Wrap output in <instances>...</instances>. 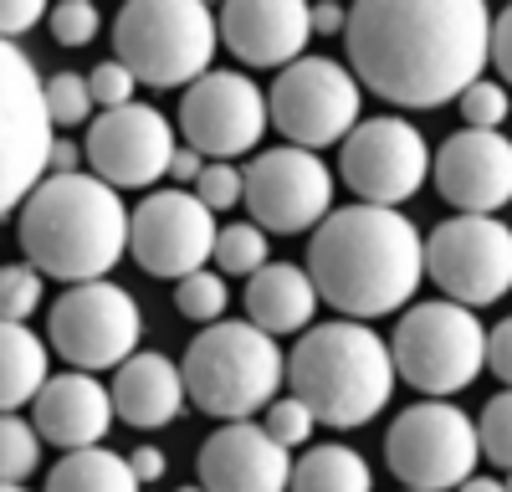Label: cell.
Returning <instances> with one entry per match:
<instances>
[{"instance_id": "obj_38", "label": "cell", "mask_w": 512, "mask_h": 492, "mask_svg": "<svg viewBox=\"0 0 512 492\" xmlns=\"http://www.w3.org/2000/svg\"><path fill=\"white\" fill-rule=\"evenodd\" d=\"M41 21H47V11H41L36 0H0V41H16Z\"/></svg>"}, {"instance_id": "obj_20", "label": "cell", "mask_w": 512, "mask_h": 492, "mask_svg": "<svg viewBox=\"0 0 512 492\" xmlns=\"http://www.w3.org/2000/svg\"><path fill=\"white\" fill-rule=\"evenodd\" d=\"M221 41L251 67H292L313 41V11L303 0H231L221 11Z\"/></svg>"}, {"instance_id": "obj_42", "label": "cell", "mask_w": 512, "mask_h": 492, "mask_svg": "<svg viewBox=\"0 0 512 492\" xmlns=\"http://www.w3.org/2000/svg\"><path fill=\"white\" fill-rule=\"evenodd\" d=\"M333 31H349V11L318 6V11H313V36H333Z\"/></svg>"}, {"instance_id": "obj_36", "label": "cell", "mask_w": 512, "mask_h": 492, "mask_svg": "<svg viewBox=\"0 0 512 492\" xmlns=\"http://www.w3.org/2000/svg\"><path fill=\"white\" fill-rule=\"evenodd\" d=\"M88 93H93V103H103L108 113H113V108H128V103H134V72H128L123 62H98V67L88 72Z\"/></svg>"}, {"instance_id": "obj_35", "label": "cell", "mask_w": 512, "mask_h": 492, "mask_svg": "<svg viewBox=\"0 0 512 492\" xmlns=\"http://www.w3.org/2000/svg\"><path fill=\"white\" fill-rule=\"evenodd\" d=\"M461 118H466V129H477V134H497L502 118H507L502 82H472V88L461 93Z\"/></svg>"}, {"instance_id": "obj_23", "label": "cell", "mask_w": 512, "mask_h": 492, "mask_svg": "<svg viewBox=\"0 0 512 492\" xmlns=\"http://www.w3.org/2000/svg\"><path fill=\"white\" fill-rule=\"evenodd\" d=\"M246 313L262 334H297L318 313V287L303 267L292 262H267L246 287Z\"/></svg>"}, {"instance_id": "obj_4", "label": "cell", "mask_w": 512, "mask_h": 492, "mask_svg": "<svg viewBox=\"0 0 512 492\" xmlns=\"http://www.w3.org/2000/svg\"><path fill=\"white\" fill-rule=\"evenodd\" d=\"M287 380L292 395L313 410L318 426H364L374 421L379 405H390L395 395V359L374 328L344 318V323H323L308 328L297 349L287 354Z\"/></svg>"}, {"instance_id": "obj_22", "label": "cell", "mask_w": 512, "mask_h": 492, "mask_svg": "<svg viewBox=\"0 0 512 492\" xmlns=\"http://www.w3.org/2000/svg\"><path fill=\"white\" fill-rule=\"evenodd\" d=\"M185 375L175 369V359L164 354H134L128 364H118L113 380V416H123L128 426L154 431L169 426L185 410Z\"/></svg>"}, {"instance_id": "obj_31", "label": "cell", "mask_w": 512, "mask_h": 492, "mask_svg": "<svg viewBox=\"0 0 512 492\" xmlns=\"http://www.w3.org/2000/svg\"><path fill=\"white\" fill-rule=\"evenodd\" d=\"M477 436H482V457H492L497 467L512 472V390H502L482 405Z\"/></svg>"}, {"instance_id": "obj_41", "label": "cell", "mask_w": 512, "mask_h": 492, "mask_svg": "<svg viewBox=\"0 0 512 492\" xmlns=\"http://www.w3.org/2000/svg\"><path fill=\"white\" fill-rule=\"evenodd\" d=\"M128 467H134L139 482H159V477H164V451H159V446H134Z\"/></svg>"}, {"instance_id": "obj_30", "label": "cell", "mask_w": 512, "mask_h": 492, "mask_svg": "<svg viewBox=\"0 0 512 492\" xmlns=\"http://www.w3.org/2000/svg\"><path fill=\"white\" fill-rule=\"evenodd\" d=\"M36 308H41V272L0 267V323H26Z\"/></svg>"}, {"instance_id": "obj_48", "label": "cell", "mask_w": 512, "mask_h": 492, "mask_svg": "<svg viewBox=\"0 0 512 492\" xmlns=\"http://www.w3.org/2000/svg\"><path fill=\"white\" fill-rule=\"evenodd\" d=\"M502 487H507V492H512V472H507V482H502Z\"/></svg>"}, {"instance_id": "obj_44", "label": "cell", "mask_w": 512, "mask_h": 492, "mask_svg": "<svg viewBox=\"0 0 512 492\" xmlns=\"http://www.w3.org/2000/svg\"><path fill=\"white\" fill-rule=\"evenodd\" d=\"M77 159H82V149L67 144V139H57L52 144V175H77Z\"/></svg>"}, {"instance_id": "obj_6", "label": "cell", "mask_w": 512, "mask_h": 492, "mask_svg": "<svg viewBox=\"0 0 512 492\" xmlns=\"http://www.w3.org/2000/svg\"><path fill=\"white\" fill-rule=\"evenodd\" d=\"M221 21L205 0H134L113 21V52L149 88H195L216 57Z\"/></svg>"}, {"instance_id": "obj_17", "label": "cell", "mask_w": 512, "mask_h": 492, "mask_svg": "<svg viewBox=\"0 0 512 492\" xmlns=\"http://www.w3.org/2000/svg\"><path fill=\"white\" fill-rule=\"evenodd\" d=\"M88 159H93V175L113 190L154 185L159 175H169V164H175V123L149 103L113 108L93 123Z\"/></svg>"}, {"instance_id": "obj_28", "label": "cell", "mask_w": 512, "mask_h": 492, "mask_svg": "<svg viewBox=\"0 0 512 492\" xmlns=\"http://www.w3.org/2000/svg\"><path fill=\"white\" fill-rule=\"evenodd\" d=\"M41 462V436L21 416H0V487H21Z\"/></svg>"}, {"instance_id": "obj_24", "label": "cell", "mask_w": 512, "mask_h": 492, "mask_svg": "<svg viewBox=\"0 0 512 492\" xmlns=\"http://www.w3.org/2000/svg\"><path fill=\"white\" fill-rule=\"evenodd\" d=\"M47 380V339L26 323H0V416L31 405Z\"/></svg>"}, {"instance_id": "obj_27", "label": "cell", "mask_w": 512, "mask_h": 492, "mask_svg": "<svg viewBox=\"0 0 512 492\" xmlns=\"http://www.w3.org/2000/svg\"><path fill=\"white\" fill-rule=\"evenodd\" d=\"M216 267L231 272V277H256L267 267V231L256 221H241V226H226L216 231Z\"/></svg>"}, {"instance_id": "obj_10", "label": "cell", "mask_w": 512, "mask_h": 492, "mask_svg": "<svg viewBox=\"0 0 512 492\" xmlns=\"http://www.w3.org/2000/svg\"><path fill=\"white\" fill-rule=\"evenodd\" d=\"M267 113L292 149L318 154L359 129V82L333 57H303L282 67V77L272 82Z\"/></svg>"}, {"instance_id": "obj_5", "label": "cell", "mask_w": 512, "mask_h": 492, "mask_svg": "<svg viewBox=\"0 0 512 492\" xmlns=\"http://www.w3.org/2000/svg\"><path fill=\"white\" fill-rule=\"evenodd\" d=\"M185 395L226 426L267 410L287 380V354L277 349L272 334H262L256 323H231L221 318L216 328L195 334L185 349Z\"/></svg>"}, {"instance_id": "obj_18", "label": "cell", "mask_w": 512, "mask_h": 492, "mask_svg": "<svg viewBox=\"0 0 512 492\" xmlns=\"http://www.w3.org/2000/svg\"><path fill=\"white\" fill-rule=\"evenodd\" d=\"M431 170H436V190L461 216H497L512 200V139L461 129L441 144Z\"/></svg>"}, {"instance_id": "obj_15", "label": "cell", "mask_w": 512, "mask_h": 492, "mask_svg": "<svg viewBox=\"0 0 512 492\" xmlns=\"http://www.w3.org/2000/svg\"><path fill=\"white\" fill-rule=\"evenodd\" d=\"M180 129L190 139V149L205 159H236L246 149H256L272 129V113H267V93L256 88L251 77L241 72H205L195 88H185L180 98Z\"/></svg>"}, {"instance_id": "obj_29", "label": "cell", "mask_w": 512, "mask_h": 492, "mask_svg": "<svg viewBox=\"0 0 512 492\" xmlns=\"http://www.w3.org/2000/svg\"><path fill=\"white\" fill-rule=\"evenodd\" d=\"M175 308L190 323H221L226 313V277L216 272H190L175 282Z\"/></svg>"}, {"instance_id": "obj_26", "label": "cell", "mask_w": 512, "mask_h": 492, "mask_svg": "<svg viewBox=\"0 0 512 492\" xmlns=\"http://www.w3.org/2000/svg\"><path fill=\"white\" fill-rule=\"evenodd\" d=\"M374 472L359 451L349 446H313L303 462H292V487L287 492H369Z\"/></svg>"}, {"instance_id": "obj_1", "label": "cell", "mask_w": 512, "mask_h": 492, "mask_svg": "<svg viewBox=\"0 0 512 492\" xmlns=\"http://www.w3.org/2000/svg\"><path fill=\"white\" fill-rule=\"evenodd\" d=\"M344 41L354 82L400 108H441L482 82L492 11L482 0H364Z\"/></svg>"}, {"instance_id": "obj_8", "label": "cell", "mask_w": 512, "mask_h": 492, "mask_svg": "<svg viewBox=\"0 0 512 492\" xmlns=\"http://www.w3.org/2000/svg\"><path fill=\"white\" fill-rule=\"evenodd\" d=\"M52 113L47 82L36 77L31 57L16 41H0V221L52 170Z\"/></svg>"}, {"instance_id": "obj_21", "label": "cell", "mask_w": 512, "mask_h": 492, "mask_svg": "<svg viewBox=\"0 0 512 492\" xmlns=\"http://www.w3.org/2000/svg\"><path fill=\"white\" fill-rule=\"evenodd\" d=\"M31 416H36V436H47L52 446L88 451L113 426V390H103L98 375H82V369L52 375L31 400Z\"/></svg>"}, {"instance_id": "obj_3", "label": "cell", "mask_w": 512, "mask_h": 492, "mask_svg": "<svg viewBox=\"0 0 512 492\" xmlns=\"http://www.w3.org/2000/svg\"><path fill=\"white\" fill-rule=\"evenodd\" d=\"M21 246L41 277L103 282L128 252V205L98 175H47L21 205Z\"/></svg>"}, {"instance_id": "obj_37", "label": "cell", "mask_w": 512, "mask_h": 492, "mask_svg": "<svg viewBox=\"0 0 512 492\" xmlns=\"http://www.w3.org/2000/svg\"><path fill=\"white\" fill-rule=\"evenodd\" d=\"M52 36L62 41V47H88V41L98 36V6H88V0L57 6L52 11Z\"/></svg>"}, {"instance_id": "obj_45", "label": "cell", "mask_w": 512, "mask_h": 492, "mask_svg": "<svg viewBox=\"0 0 512 492\" xmlns=\"http://www.w3.org/2000/svg\"><path fill=\"white\" fill-rule=\"evenodd\" d=\"M461 492H507V487L492 482V477H472V482H461Z\"/></svg>"}, {"instance_id": "obj_33", "label": "cell", "mask_w": 512, "mask_h": 492, "mask_svg": "<svg viewBox=\"0 0 512 492\" xmlns=\"http://www.w3.org/2000/svg\"><path fill=\"white\" fill-rule=\"evenodd\" d=\"M313 426H318L313 410L297 400V395H287V400H272V405H267V426H262V431H267L282 451H292V446H303V441L313 436Z\"/></svg>"}, {"instance_id": "obj_7", "label": "cell", "mask_w": 512, "mask_h": 492, "mask_svg": "<svg viewBox=\"0 0 512 492\" xmlns=\"http://www.w3.org/2000/svg\"><path fill=\"white\" fill-rule=\"evenodd\" d=\"M395 375L425 395H456L487 369V328L461 303H420L395 328Z\"/></svg>"}, {"instance_id": "obj_16", "label": "cell", "mask_w": 512, "mask_h": 492, "mask_svg": "<svg viewBox=\"0 0 512 492\" xmlns=\"http://www.w3.org/2000/svg\"><path fill=\"white\" fill-rule=\"evenodd\" d=\"M128 246L144 272L180 282L190 272H205V262L216 257V216L190 190H154L128 216Z\"/></svg>"}, {"instance_id": "obj_25", "label": "cell", "mask_w": 512, "mask_h": 492, "mask_svg": "<svg viewBox=\"0 0 512 492\" xmlns=\"http://www.w3.org/2000/svg\"><path fill=\"white\" fill-rule=\"evenodd\" d=\"M47 492H139V477L128 467V457L88 446V451H67L52 467Z\"/></svg>"}, {"instance_id": "obj_40", "label": "cell", "mask_w": 512, "mask_h": 492, "mask_svg": "<svg viewBox=\"0 0 512 492\" xmlns=\"http://www.w3.org/2000/svg\"><path fill=\"white\" fill-rule=\"evenodd\" d=\"M492 62H497L502 82H512V6L502 16H492Z\"/></svg>"}, {"instance_id": "obj_39", "label": "cell", "mask_w": 512, "mask_h": 492, "mask_svg": "<svg viewBox=\"0 0 512 492\" xmlns=\"http://www.w3.org/2000/svg\"><path fill=\"white\" fill-rule=\"evenodd\" d=\"M487 364H492V375L512 390V318H502L487 334Z\"/></svg>"}, {"instance_id": "obj_19", "label": "cell", "mask_w": 512, "mask_h": 492, "mask_svg": "<svg viewBox=\"0 0 512 492\" xmlns=\"http://www.w3.org/2000/svg\"><path fill=\"white\" fill-rule=\"evenodd\" d=\"M200 487L205 492H287L292 451H282L251 421L221 426L200 446Z\"/></svg>"}, {"instance_id": "obj_32", "label": "cell", "mask_w": 512, "mask_h": 492, "mask_svg": "<svg viewBox=\"0 0 512 492\" xmlns=\"http://www.w3.org/2000/svg\"><path fill=\"white\" fill-rule=\"evenodd\" d=\"M47 113L52 123H82L93 113V93H88V77L82 72H52L47 77Z\"/></svg>"}, {"instance_id": "obj_9", "label": "cell", "mask_w": 512, "mask_h": 492, "mask_svg": "<svg viewBox=\"0 0 512 492\" xmlns=\"http://www.w3.org/2000/svg\"><path fill=\"white\" fill-rule=\"evenodd\" d=\"M477 457H482L477 421H466L446 400H420L400 410L390 436H384V462L410 492H446L472 482Z\"/></svg>"}, {"instance_id": "obj_47", "label": "cell", "mask_w": 512, "mask_h": 492, "mask_svg": "<svg viewBox=\"0 0 512 492\" xmlns=\"http://www.w3.org/2000/svg\"><path fill=\"white\" fill-rule=\"evenodd\" d=\"M0 492H26V487H0Z\"/></svg>"}, {"instance_id": "obj_12", "label": "cell", "mask_w": 512, "mask_h": 492, "mask_svg": "<svg viewBox=\"0 0 512 492\" xmlns=\"http://www.w3.org/2000/svg\"><path fill=\"white\" fill-rule=\"evenodd\" d=\"M52 349L93 375V369H118L134 359V344L144 334V313L134 293H123L113 282H82L52 303Z\"/></svg>"}, {"instance_id": "obj_13", "label": "cell", "mask_w": 512, "mask_h": 492, "mask_svg": "<svg viewBox=\"0 0 512 492\" xmlns=\"http://www.w3.org/2000/svg\"><path fill=\"white\" fill-rule=\"evenodd\" d=\"M338 175L364 205H390L395 211L431 175V149L405 118H369V123L359 118V129L344 139V154H338Z\"/></svg>"}, {"instance_id": "obj_11", "label": "cell", "mask_w": 512, "mask_h": 492, "mask_svg": "<svg viewBox=\"0 0 512 492\" xmlns=\"http://www.w3.org/2000/svg\"><path fill=\"white\" fill-rule=\"evenodd\" d=\"M425 277L446 303L482 308L512 287V226L497 216H451L425 241Z\"/></svg>"}, {"instance_id": "obj_43", "label": "cell", "mask_w": 512, "mask_h": 492, "mask_svg": "<svg viewBox=\"0 0 512 492\" xmlns=\"http://www.w3.org/2000/svg\"><path fill=\"white\" fill-rule=\"evenodd\" d=\"M169 175L175 180H200L205 175V159L195 149H175V164H169Z\"/></svg>"}, {"instance_id": "obj_34", "label": "cell", "mask_w": 512, "mask_h": 492, "mask_svg": "<svg viewBox=\"0 0 512 492\" xmlns=\"http://www.w3.org/2000/svg\"><path fill=\"white\" fill-rule=\"evenodd\" d=\"M195 200L205 205L210 216L231 211V205L246 200V175L236 170V164H205V175L195 180Z\"/></svg>"}, {"instance_id": "obj_2", "label": "cell", "mask_w": 512, "mask_h": 492, "mask_svg": "<svg viewBox=\"0 0 512 492\" xmlns=\"http://www.w3.org/2000/svg\"><path fill=\"white\" fill-rule=\"evenodd\" d=\"M308 277L323 303L364 323L405 308L420 293L425 241L415 221L390 205H344L328 211V221L313 231Z\"/></svg>"}, {"instance_id": "obj_46", "label": "cell", "mask_w": 512, "mask_h": 492, "mask_svg": "<svg viewBox=\"0 0 512 492\" xmlns=\"http://www.w3.org/2000/svg\"><path fill=\"white\" fill-rule=\"evenodd\" d=\"M175 492H205V487H175Z\"/></svg>"}, {"instance_id": "obj_14", "label": "cell", "mask_w": 512, "mask_h": 492, "mask_svg": "<svg viewBox=\"0 0 512 492\" xmlns=\"http://www.w3.org/2000/svg\"><path fill=\"white\" fill-rule=\"evenodd\" d=\"M246 211L256 216L262 231H308L328 221V205H333V170L308 154V149H267L256 154V164L246 170Z\"/></svg>"}]
</instances>
